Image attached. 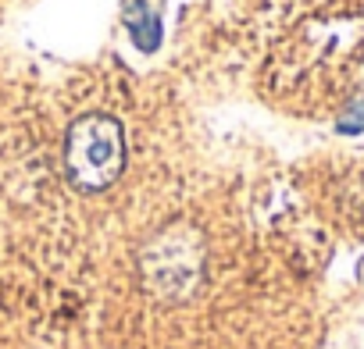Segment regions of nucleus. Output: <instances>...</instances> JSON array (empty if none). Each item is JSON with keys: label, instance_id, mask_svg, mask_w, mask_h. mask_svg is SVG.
<instances>
[{"label": "nucleus", "instance_id": "obj_1", "mask_svg": "<svg viewBox=\"0 0 364 349\" xmlns=\"http://www.w3.org/2000/svg\"><path fill=\"white\" fill-rule=\"evenodd\" d=\"M125 164V139L114 118L107 114H86L72 125L65 143V167L68 179L79 189H107Z\"/></svg>", "mask_w": 364, "mask_h": 349}]
</instances>
